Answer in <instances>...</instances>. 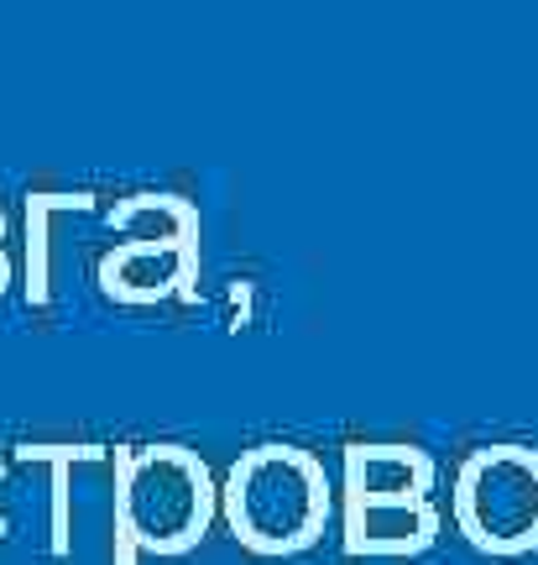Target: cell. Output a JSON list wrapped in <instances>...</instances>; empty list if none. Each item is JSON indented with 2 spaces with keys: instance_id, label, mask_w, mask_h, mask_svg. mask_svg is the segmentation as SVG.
Listing matches in <instances>:
<instances>
[{
  "instance_id": "cell-7",
  "label": "cell",
  "mask_w": 538,
  "mask_h": 565,
  "mask_svg": "<svg viewBox=\"0 0 538 565\" xmlns=\"http://www.w3.org/2000/svg\"><path fill=\"white\" fill-rule=\"evenodd\" d=\"M0 236H6V221H0ZM11 282V263H6V252H0V288Z\"/></svg>"
},
{
  "instance_id": "cell-1",
  "label": "cell",
  "mask_w": 538,
  "mask_h": 565,
  "mask_svg": "<svg viewBox=\"0 0 538 565\" xmlns=\"http://www.w3.org/2000/svg\"><path fill=\"white\" fill-rule=\"evenodd\" d=\"M225 519L257 555H299L324 534L330 482L324 466L299 445H257L230 466Z\"/></svg>"
},
{
  "instance_id": "cell-2",
  "label": "cell",
  "mask_w": 538,
  "mask_h": 565,
  "mask_svg": "<svg viewBox=\"0 0 538 565\" xmlns=\"http://www.w3.org/2000/svg\"><path fill=\"white\" fill-rule=\"evenodd\" d=\"M215 519L209 466L183 445L120 456V534L152 555H183Z\"/></svg>"
},
{
  "instance_id": "cell-3",
  "label": "cell",
  "mask_w": 538,
  "mask_h": 565,
  "mask_svg": "<svg viewBox=\"0 0 538 565\" xmlns=\"http://www.w3.org/2000/svg\"><path fill=\"white\" fill-rule=\"evenodd\" d=\"M455 524L486 555L538 550V450L481 445L455 477Z\"/></svg>"
},
{
  "instance_id": "cell-5",
  "label": "cell",
  "mask_w": 538,
  "mask_h": 565,
  "mask_svg": "<svg viewBox=\"0 0 538 565\" xmlns=\"http://www.w3.org/2000/svg\"><path fill=\"white\" fill-rule=\"evenodd\" d=\"M429 492H434V461L419 445H351L345 450V503H429Z\"/></svg>"
},
{
  "instance_id": "cell-8",
  "label": "cell",
  "mask_w": 538,
  "mask_h": 565,
  "mask_svg": "<svg viewBox=\"0 0 538 565\" xmlns=\"http://www.w3.org/2000/svg\"><path fill=\"white\" fill-rule=\"evenodd\" d=\"M0 487H6V466H0ZM0 540H6V508H0Z\"/></svg>"
},
{
  "instance_id": "cell-6",
  "label": "cell",
  "mask_w": 538,
  "mask_h": 565,
  "mask_svg": "<svg viewBox=\"0 0 538 565\" xmlns=\"http://www.w3.org/2000/svg\"><path fill=\"white\" fill-rule=\"evenodd\" d=\"M434 503H345V545H351V555H419V550L434 545Z\"/></svg>"
},
{
  "instance_id": "cell-4",
  "label": "cell",
  "mask_w": 538,
  "mask_h": 565,
  "mask_svg": "<svg viewBox=\"0 0 538 565\" xmlns=\"http://www.w3.org/2000/svg\"><path fill=\"white\" fill-rule=\"evenodd\" d=\"M131 215L141 225H152V231L120 225V231H131V242L100 263V282L105 294H116V299L147 303L194 278V263H200V215L183 200H168V194L131 200Z\"/></svg>"
}]
</instances>
